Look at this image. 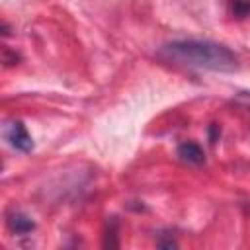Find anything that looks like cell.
<instances>
[{
	"instance_id": "1",
	"label": "cell",
	"mask_w": 250,
	"mask_h": 250,
	"mask_svg": "<svg viewBox=\"0 0 250 250\" xmlns=\"http://www.w3.org/2000/svg\"><path fill=\"white\" fill-rule=\"evenodd\" d=\"M160 55L172 62L213 72H232L238 68V57L227 45L209 39L172 41L160 49Z\"/></svg>"
},
{
	"instance_id": "2",
	"label": "cell",
	"mask_w": 250,
	"mask_h": 250,
	"mask_svg": "<svg viewBox=\"0 0 250 250\" xmlns=\"http://www.w3.org/2000/svg\"><path fill=\"white\" fill-rule=\"evenodd\" d=\"M6 139L10 141V145L16 148V150H21V152H29L33 148V141H31V135L27 133L25 125L21 121H12L8 123L6 127Z\"/></svg>"
},
{
	"instance_id": "3",
	"label": "cell",
	"mask_w": 250,
	"mask_h": 250,
	"mask_svg": "<svg viewBox=\"0 0 250 250\" xmlns=\"http://www.w3.org/2000/svg\"><path fill=\"white\" fill-rule=\"evenodd\" d=\"M178 156H180V160H184L188 164H201L205 160L203 148L197 143H191V141H186L178 146Z\"/></svg>"
},
{
	"instance_id": "4",
	"label": "cell",
	"mask_w": 250,
	"mask_h": 250,
	"mask_svg": "<svg viewBox=\"0 0 250 250\" xmlns=\"http://www.w3.org/2000/svg\"><path fill=\"white\" fill-rule=\"evenodd\" d=\"M8 225H10V229L16 230V232H29V230L35 227L33 221H31L27 215H23V213H12L10 219H8Z\"/></svg>"
}]
</instances>
